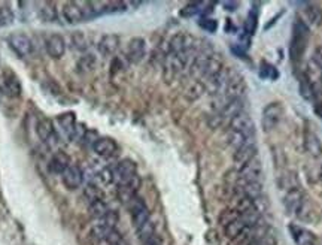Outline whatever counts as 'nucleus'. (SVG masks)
I'll use <instances>...</instances> for the list:
<instances>
[{
	"label": "nucleus",
	"mask_w": 322,
	"mask_h": 245,
	"mask_svg": "<svg viewBox=\"0 0 322 245\" xmlns=\"http://www.w3.org/2000/svg\"><path fill=\"white\" fill-rule=\"evenodd\" d=\"M309 33H310L309 27L304 21H301V20L295 21L294 28H293V38H291V44H290V57L294 63L300 61L306 51Z\"/></svg>",
	"instance_id": "obj_1"
},
{
	"label": "nucleus",
	"mask_w": 322,
	"mask_h": 245,
	"mask_svg": "<svg viewBox=\"0 0 322 245\" xmlns=\"http://www.w3.org/2000/svg\"><path fill=\"white\" fill-rule=\"evenodd\" d=\"M284 117V107L280 102H270L261 114V126L266 132L274 130Z\"/></svg>",
	"instance_id": "obj_3"
},
{
	"label": "nucleus",
	"mask_w": 322,
	"mask_h": 245,
	"mask_svg": "<svg viewBox=\"0 0 322 245\" xmlns=\"http://www.w3.org/2000/svg\"><path fill=\"white\" fill-rule=\"evenodd\" d=\"M298 91L301 94V97L307 102H313L316 97V90L313 88V85L306 80L304 75H301L300 78V84H298Z\"/></svg>",
	"instance_id": "obj_32"
},
{
	"label": "nucleus",
	"mask_w": 322,
	"mask_h": 245,
	"mask_svg": "<svg viewBox=\"0 0 322 245\" xmlns=\"http://www.w3.org/2000/svg\"><path fill=\"white\" fill-rule=\"evenodd\" d=\"M239 217H240V216H239V213H237L234 208H233V209H225V211L221 214L219 221H221V224H222V226H227V224H230L231 221L237 220Z\"/></svg>",
	"instance_id": "obj_40"
},
{
	"label": "nucleus",
	"mask_w": 322,
	"mask_h": 245,
	"mask_svg": "<svg viewBox=\"0 0 322 245\" xmlns=\"http://www.w3.org/2000/svg\"><path fill=\"white\" fill-rule=\"evenodd\" d=\"M261 177H263V167L258 157L239 169V178L243 181H260Z\"/></svg>",
	"instance_id": "obj_18"
},
{
	"label": "nucleus",
	"mask_w": 322,
	"mask_h": 245,
	"mask_svg": "<svg viewBox=\"0 0 322 245\" xmlns=\"http://www.w3.org/2000/svg\"><path fill=\"white\" fill-rule=\"evenodd\" d=\"M318 178H319V181L322 183V164L319 166V170H318Z\"/></svg>",
	"instance_id": "obj_48"
},
{
	"label": "nucleus",
	"mask_w": 322,
	"mask_h": 245,
	"mask_svg": "<svg viewBox=\"0 0 322 245\" xmlns=\"http://www.w3.org/2000/svg\"><path fill=\"white\" fill-rule=\"evenodd\" d=\"M245 90H246V84L240 74H230L228 80L222 88L225 102L233 99H242V94L245 93Z\"/></svg>",
	"instance_id": "obj_7"
},
{
	"label": "nucleus",
	"mask_w": 322,
	"mask_h": 245,
	"mask_svg": "<svg viewBox=\"0 0 322 245\" xmlns=\"http://www.w3.org/2000/svg\"><path fill=\"white\" fill-rule=\"evenodd\" d=\"M205 5L203 3H198V2H194V3H189L187 5L182 11H181V15L182 17H192V15H195V14H198V12H202Z\"/></svg>",
	"instance_id": "obj_39"
},
{
	"label": "nucleus",
	"mask_w": 322,
	"mask_h": 245,
	"mask_svg": "<svg viewBox=\"0 0 322 245\" xmlns=\"http://www.w3.org/2000/svg\"><path fill=\"white\" fill-rule=\"evenodd\" d=\"M118 48H119V38L116 34H112V33L102 36V39L97 44V50L103 57L113 55L118 51Z\"/></svg>",
	"instance_id": "obj_19"
},
{
	"label": "nucleus",
	"mask_w": 322,
	"mask_h": 245,
	"mask_svg": "<svg viewBox=\"0 0 322 245\" xmlns=\"http://www.w3.org/2000/svg\"><path fill=\"white\" fill-rule=\"evenodd\" d=\"M136 232H137L139 239H140L142 242H145V241L151 239L152 236H155V226H154V223L149 220V221H148V223H145L142 227L136 229Z\"/></svg>",
	"instance_id": "obj_35"
},
{
	"label": "nucleus",
	"mask_w": 322,
	"mask_h": 245,
	"mask_svg": "<svg viewBox=\"0 0 322 245\" xmlns=\"http://www.w3.org/2000/svg\"><path fill=\"white\" fill-rule=\"evenodd\" d=\"M61 180H63V184L67 190H76V189H79L82 181H84V172H82L79 166L70 164L66 169V172L61 175Z\"/></svg>",
	"instance_id": "obj_13"
},
{
	"label": "nucleus",
	"mask_w": 322,
	"mask_h": 245,
	"mask_svg": "<svg viewBox=\"0 0 322 245\" xmlns=\"http://www.w3.org/2000/svg\"><path fill=\"white\" fill-rule=\"evenodd\" d=\"M58 124L60 127L63 129L64 133L67 135H72L75 132V127H76V118H75V114L73 112H66V114H61L58 115Z\"/></svg>",
	"instance_id": "obj_31"
},
{
	"label": "nucleus",
	"mask_w": 322,
	"mask_h": 245,
	"mask_svg": "<svg viewBox=\"0 0 322 245\" xmlns=\"http://www.w3.org/2000/svg\"><path fill=\"white\" fill-rule=\"evenodd\" d=\"M243 112V100L242 99H233V100H227L222 108L218 111V115L221 117L222 121L227 120H233L234 117H237L239 114Z\"/></svg>",
	"instance_id": "obj_21"
},
{
	"label": "nucleus",
	"mask_w": 322,
	"mask_h": 245,
	"mask_svg": "<svg viewBox=\"0 0 322 245\" xmlns=\"http://www.w3.org/2000/svg\"><path fill=\"white\" fill-rule=\"evenodd\" d=\"M198 26L202 28H205L206 31H215L216 30V27H218V23L215 21V20H212V18H202L200 21H198Z\"/></svg>",
	"instance_id": "obj_43"
},
{
	"label": "nucleus",
	"mask_w": 322,
	"mask_h": 245,
	"mask_svg": "<svg viewBox=\"0 0 322 245\" xmlns=\"http://www.w3.org/2000/svg\"><path fill=\"white\" fill-rule=\"evenodd\" d=\"M96 64H97V58L94 54H84L82 57H79V60L76 61V71L79 74H90L96 69Z\"/></svg>",
	"instance_id": "obj_29"
},
{
	"label": "nucleus",
	"mask_w": 322,
	"mask_h": 245,
	"mask_svg": "<svg viewBox=\"0 0 322 245\" xmlns=\"http://www.w3.org/2000/svg\"><path fill=\"white\" fill-rule=\"evenodd\" d=\"M194 50H195V39L187 33H178L169 42V54L179 55L185 53L194 54Z\"/></svg>",
	"instance_id": "obj_4"
},
{
	"label": "nucleus",
	"mask_w": 322,
	"mask_h": 245,
	"mask_svg": "<svg viewBox=\"0 0 322 245\" xmlns=\"http://www.w3.org/2000/svg\"><path fill=\"white\" fill-rule=\"evenodd\" d=\"M257 24H258V15L255 11H251L248 18H246V23H245V33L248 36H252L254 31L257 30Z\"/></svg>",
	"instance_id": "obj_37"
},
{
	"label": "nucleus",
	"mask_w": 322,
	"mask_h": 245,
	"mask_svg": "<svg viewBox=\"0 0 322 245\" xmlns=\"http://www.w3.org/2000/svg\"><path fill=\"white\" fill-rule=\"evenodd\" d=\"M3 87H5V91L9 97H20L21 93H23V87H21V82H20V78L12 72V71H6L3 74Z\"/></svg>",
	"instance_id": "obj_17"
},
{
	"label": "nucleus",
	"mask_w": 322,
	"mask_h": 245,
	"mask_svg": "<svg viewBox=\"0 0 322 245\" xmlns=\"http://www.w3.org/2000/svg\"><path fill=\"white\" fill-rule=\"evenodd\" d=\"M45 50H47V54L53 58H61L64 53H66V41L61 34L58 33H53L47 38L45 41Z\"/></svg>",
	"instance_id": "obj_15"
},
{
	"label": "nucleus",
	"mask_w": 322,
	"mask_h": 245,
	"mask_svg": "<svg viewBox=\"0 0 322 245\" xmlns=\"http://www.w3.org/2000/svg\"><path fill=\"white\" fill-rule=\"evenodd\" d=\"M9 47L18 57H27L33 51V42L24 33H12L9 36Z\"/></svg>",
	"instance_id": "obj_8"
},
{
	"label": "nucleus",
	"mask_w": 322,
	"mask_h": 245,
	"mask_svg": "<svg viewBox=\"0 0 322 245\" xmlns=\"http://www.w3.org/2000/svg\"><path fill=\"white\" fill-rule=\"evenodd\" d=\"M94 153L103 159H110L113 156H116L118 153V144L112 139V137H99L94 141L93 144Z\"/></svg>",
	"instance_id": "obj_14"
},
{
	"label": "nucleus",
	"mask_w": 322,
	"mask_h": 245,
	"mask_svg": "<svg viewBox=\"0 0 322 245\" xmlns=\"http://www.w3.org/2000/svg\"><path fill=\"white\" fill-rule=\"evenodd\" d=\"M304 203H306L304 193L300 187L290 189L284 196V208L287 216H298Z\"/></svg>",
	"instance_id": "obj_5"
},
{
	"label": "nucleus",
	"mask_w": 322,
	"mask_h": 245,
	"mask_svg": "<svg viewBox=\"0 0 322 245\" xmlns=\"http://www.w3.org/2000/svg\"><path fill=\"white\" fill-rule=\"evenodd\" d=\"M90 44H91V39L85 31H73L70 36V47L75 51H80V53L87 51L90 48Z\"/></svg>",
	"instance_id": "obj_27"
},
{
	"label": "nucleus",
	"mask_w": 322,
	"mask_h": 245,
	"mask_svg": "<svg viewBox=\"0 0 322 245\" xmlns=\"http://www.w3.org/2000/svg\"><path fill=\"white\" fill-rule=\"evenodd\" d=\"M12 20H14V14H12L11 8L2 6L0 8V26H8L12 23Z\"/></svg>",
	"instance_id": "obj_41"
},
{
	"label": "nucleus",
	"mask_w": 322,
	"mask_h": 245,
	"mask_svg": "<svg viewBox=\"0 0 322 245\" xmlns=\"http://www.w3.org/2000/svg\"><path fill=\"white\" fill-rule=\"evenodd\" d=\"M127 208L130 209L134 229L142 227L145 223H148L151 220V214H149V209H148L145 200L142 197H139V196L134 197L133 200L127 205Z\"/></svg>",
	"instance_id": "obj_6"
},
{
	"label": "nucleus",
	"mask_w": 322,
	"mask_h": 245,
	"mask_svg": "<svg viewBox=\"0 0 322 245\" xmlns=\"http://www.w3.org/2000/svg\"><path fill=\"white\" fill-rule=\"evenodd\" d=\"M105 242L107 245H123V236H121V233H118L116 230H113V232H110L107 235Z\"/></svg>",
	"instance_id": "obj_44"
},
{
	"label": "nucleus",
	"mask_w": 322,
	"mask_h": 245,
	"mask_svg": "<svg viewBox=\"0 0 322 245\" xmlns=\"http://www.w3.org/2000/svg\"><path fill=\"white\" fill-rule=\"evenodd\" d=\"M304 147L307 150V153H310L312 156L318 157L322 154V145L319 142L318 136L313 132H307L304 136Z\"/></svg>",
	"instance_id": "obj_30"
},
{
	"label": "nucleus",
	"mask_w": 322,
	"mask_h": 245,
	"mask_svg": "<svg viewBox=\"0 0 322 245\" xmlns=\"http://www.w3.org/2000/svg\"><path fill=\"white\" fill-rule=\"evenodd\" d=\"M39 17L42 21L45 23H57L58 21V12H57V6L51 2H45L42 3L41 9H39Z\"/></svg>",
	"instance_id": "obj_28"
},
{
	"label": "nucleus",
	"mask_w": 322,
	"mask_h": 245,
	"mask_svg": "<svg viewBox=\"0 0 322 245\" xmlns=\"http://www.w3.org/2000/svg\"><path fill=\"white\" fill-rule=\"evenodd\" d=\"M205 91V85L202 84L200 81H197V82H194L191 87H189V90H188L187 93H188V97L189 99H197V97H200L202 96V93Z\"/></svg>",
	"instance_id": "obj_42"
},
{
	"label": "nucleus",
	"mask_w": 322,
	"mask_h": 245,
	"mask_svg": "<svg viewBox=\"0 0 322 245\" xmlns=\"http://www.w3.org/2000/svg\"><path fill=\"white\" fill-rule=\"evenodd\" d=\"M304 15L309 24L315 27L322 26V8L318 3H304Z\"/></svg>",
	"instance_id": "obj_25"
},
{
	"label": "nucleus",
	"mask_w": 322,
	"mask_h": 245,
	"mask_svg": "<svg viewBox=\"0 0 322 245\" xmlns=\"http://www.w3.org/2000/svg\"><path fill=\"white\" fill-rule=\"evenodd\" d=\"M290 230H291V235H293V239L295 241L297 245H313L315 244V235L312 232H309L307 229L304 227H300V226H290Z\"/></svg>",
	"instance_id": "obj_24"
},
{
	"label": "nucleus",
	"mask_w": 322,
	"mask_h": 245,
	"mask_svg": "<svg viewBox=\"0 0 322 245\" xmlns=\"http://www.w3.org/2000/svg\"><path fill=\"white\" fill-rule=\"evenodd\" d=\"M306 77V80L313 85V88L318 91V88L322 85V67L315 61V60H309L306 64V71L303 74Z\"/></svg>",
	"instance_id": "obj_22"
},
{
	"label": "nucleus",
	"mask_w": 322,
	"mask_h": 245,
	"mask_svg": "<svg viewBox=\"0 0 322 245\" xmlns=\"http://www.w3.org/2000/svg\"><path fill=\"white\" fill-rule=\"evenodd\" d=\"M313 111H315V114H316V115H318V117L322 120V100L321 102H318V103H315Z\"/></svg>",
	"instance_id": "obj_47"
},
{
	"label": "nucleus",
	"mask_w": 322,
	"mask_h": 245,
	"mask_svg": "<svg viewBox=\"0 0 322 245\" xmlns=\"http://www.w3.org/2000/svg\"><path fill=\"white\" fill-rule=\"evenodd\" d=\"M222 69H224L222 58L216 54H209L208 58H206V61H205V66H203L202 78H205V80L211 82L222 72Z\"/></svg>",
	"instance_id": "obj_16"
},
{
	"label": "nucleus",
	"mask_w": 322,
	"mask_h": 245,
	"mask_svg": "<svg viewBox=\"0 0 322 245\" xmlns=\"http://www.w3.org/2000/svg\"><path fill=\"white\" fill-rule=\"evenodd\" d=\"M227 141H228V145L236 150H239L240 147H243L246 142H249V139L242 135L239 132H234V130H228V135H227Z\"/></svg>",
	"instance_id": "obj_36"
},
{
	"label": "nucleus",
	"mask_w": 322,
	"mask_h": 245,
	"mask_svg": "<svg viewBox=\"0 0 322 245\" xmlns=\"http://www.w3.org/2000/svg\"><path fill=\"white\" fill-rule=\"evenodd\" d=\"M70 166V157L64 153V151H57L51 157L50 163H48V169L51 173H64L66 169Z\"/></svg>",
	"instance_id": "obj_23"
},
{
	"label": "nucleus",
	"mask_w": 322,
	"mask_h": 245,
	"mask_svg": "<svg viewBox=\"0 0 322 245\" xmlns=\"http://www.w3.org/2000/svg\"><path fill=\"white\" fill-rule=\"evenodd\" d=\"M90 17H94L90 9V3L69 2L63 5V18L67 24H79Z\"/></svg>",
	"instance_id": "obj_2"
},
{
	"label": "nucleus",
	"mask_w": 322,
	"mask_h": 245,
	"mask_svg": "<svg viewBox=\"0 0 322 245\" xmlns=\"http://www.w3.org/2000/svg\"><path fill=\"white\" fill-rule=\"evenodd\" d=\"M312 60H315L319 66L322 67V45L321 47H318L316 50H315V53H313V57H312Z\"/></svg>",
	"instance_id": "obj_45"
},
{
	"label": "nucleus",
	"mask_w": 322,
	"mask_h": 245,
	"mask_svg": "<svg viewBox=\"0 0 322 245\" xmlns=\"http://www.w3.org/2000/svg\"><path fill=\"white\" fill-rule=\"evenodd\" d=\"M88 213H90V216L93 218L100 220V218H103L109 213V206H107V203L105 202V199H102V200H97V202L90 203L88 205Z\"/></svg>",
	"instance_id": "obj_33"
},
{
	"label": "nucleus",
	"mask_w": 322,
	"mask_h": 245,
	"mask_svg": "<svg viewBox=\"0 0 322 245\" xmlns=\"http://www.w3.org/2000/svg\"><path fill=\"white\" fill-rule=\"evenodd\" d=\"M84 197L88 200V203H93V202H97V200H102L103 199V191H102V189L97 184L90 183L84 189Z\"/></svg>",
	"instance_id": "obj_34"
},
{
	"label": "nucleus",
	"mask_w": 322,
	"mask_h": 245,
	"mask_svg": "<svg viewBox=\"0 0 322 245\" xmlns=\"http://www.w3.org/2000/svg\"><path fill=\"white\" fill-rule=\"evenodd\" d=\"M36 135L39 136L41 141L48 142L55 135L53 121L50 118H41L36 124Z\"/></svg>",
	"instance_id": "obj_26"
},
{
	"label": "nucleus",
	"mask_w": 322,
	"mask_h": 245,
	"mask_svg": "<svg viewBox=\"0 0 322 245\" xmlns=\"http://www.w3.org/2000/svg\"><path fill=\"white\" fill-rule=\"evenodd\" d=\"M140 184H142V181H140L139 175H136V177H133L132 180H129L126 183L118 184V197H119V200L123 203L129 205L134 197L137 196V191L140 189Z\"/></svg>",
	"instance_id": "obj_11"
},
{
	"label": "nucleus",
	"mask_w": 322,
	"mask_h": 245,
	"mask_svg": "<svg viewBox=\"0 0 322 245\" xmlns=\"http://www.w3.org/2000/svg\"><path fill=\"white\" fill-rule=\"evenodd\" d=\"M230 130L239 132V133L245 135L249 139L251 136H254V133H255V126H254L252 118L246 112H242V114H239L237 117H234L230 121Z\"/></svg>",
	"instance_id": "obj_12"
},
{
	"label": "nucleus",
	"mask_w": 322,
	"mask_h": 245,
	"mask_svg": "<svg viewBox=\"0 0 322 245\" xmlns=\"http://www.w3.org/2000/svg\"><path fill=\"white\" fill-rule=\"evenodd\" d=\"M146 53V42L143 38H133L127 45V58L132 63H139Z\"/></svg>",
	"instance_id": "obj_20"
},
{
	"label": "nucleus",
	"mask_w": 322,
	"mask_h": 245,
	"mask_svg": "<svg viewBox=\"0 0 322 245\" xmlns=\"http://www.w3.org/2000/svg\"><path fill=\"white\" fill-rule=\"evenodd\" d=\"M136 175H137V164L134 163L132 159H123L113 167V177L116 184L126 183Z\"/></svg>",
	"instance_id": "obj_9"
},
{
	"label": "nucleus",
	"mask_w": 322,
	"mask_h": 245,
	"mask_svg": "<svg viewBox=\"0 0 322 245\" xmlns=\"http://www.w3.org/2000/svg\"><path fill=\"white\" fill-rule=\"evenodd\" d=\"M97 180L103 184V186H109L115 181V177H113V169L112 167H103L97 172Z\"/></svg>",
	"instance_id": "obj_38"
},
{
	"label": "nucleus",
	"mask_w": 322,
	"mask_h": 245,
	"mask_svg": "<svg viewBox=\"0 0 322 245\" xmlns=\"http://www.w3.org/2000/svg\"><path fill=\"white\" fill-rule=\"evenodd\" d=\"M257 153H258L257 145L251 141L246 142L239 150H236L234 156H233V162H234V166L237 167V170L242 169L243 166H246L249 162H252L254 159H257Z\"/></svg>",
	"instance_id": "obj_10"
},
{
	"label": "nucleus",
	"mask_w": 322,
	"mask_h": 245,
	"mask_svg": "<svg viewBox=\"0 0 322 245\" xmlns=\"http://www.w3.org/2000/svg\"><path fill=\"white\" fill-rule=\"evenodd\" d=\"M142 245H163L161 242V239L155 235V236H152L151 239H148V241H145V242H142Z\"/></svg>",
	"instance_id": "obj_46"
}]
</instances>
